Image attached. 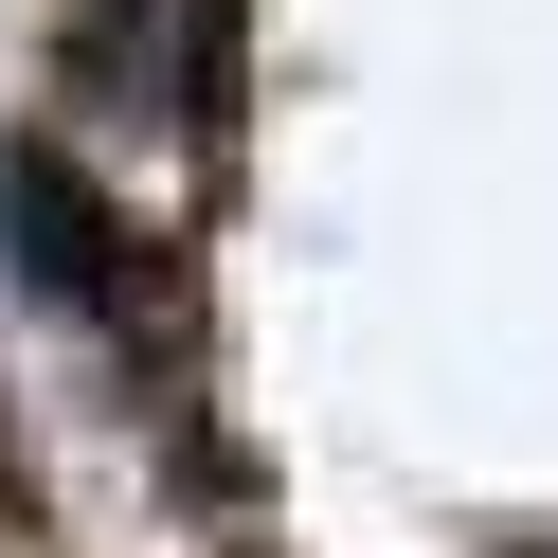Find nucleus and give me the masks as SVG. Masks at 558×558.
Masks as SVG:
<instances>
[{
    "label": "nucleus",
    "instance_id": "nucleus-1",
    "mask_svg": "<svg viewBox=\"0 0 558 558\" xmlns=\"http://www.w3.org/2000/svg\"><path fill=\"white\" fill-rule=\"evenodd\" d=\"M0 270H19V289L37 306H73V325H109L126 361H181V253H162V234H126L109 198H90V162L73 145H37V126H19V145H0Z\"/></svg>",
    "mask_w": 558,
    "mask_h": 558
},
{
    "label": "nucleus",
    "instance_id": "nucleus-2",
    "mask_svg": "<svg viewBox=\"0 0 558 558\" xmlns=\"http://www.w3.org/2000/svg\"><path fill=\"white\" fill-rule=\"evenodd\" d=\"M73 90L162 109L181 145H234V0H73Z\"/></svg>",
    "mask_w": 558,
    "mask_h": 558
}]
</instances>
